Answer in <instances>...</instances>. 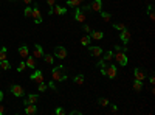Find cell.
<instances>
[{
	"mask_svg": "<svg viewBox=\"0 0 155 115\" xmlns=\"http://www.w3.org/2000/svg\"><path fill=\"white\" fill-rule=\"evenodd\" d=\"M48 87H51L53 90H56V86H54V83H50V84H48Z\"/></svg>",
	"mask_w": 155,
	"mask_h": 115,
	"instance_id": "40",
	"label": "cell"
},
{
	"mask_svg": "<svg viewBox=\"0 0 155 115\" xmlns=\"http://www.w3.org/2000/svg\"><path fill=\"white\" fill-rule=\"evenodd\" d=\"M30 79L34 83H37V84H40V83H43V75H42L40 70H34V73L30 76Z\"/></svg>",
	"mask_w": 155,
	"mask_h": 115,
	"instance_id": "5",
	"label": "cell"
},
{
	"mask_svg": "<svg viewBox=\"0 0 155 115\" xmlns=\"http://www.w3.org/2000/svg\"><path fill=\"white\" fill-rule=\"evenodd\" d=\"M37 100H39V96L37 95H36V93H31V95H28V98H26L25 101H23V104L26 106V104H30V103H37Z\"/></svg>",
	"mask_w": 155,
	"mask_h": 115,
	"instance_id": "16",
	"label": "cell"
},
{
	"mask_svg": "<svg viewBox=\"0 0 155 115\" xmlns=\"http://www.w3.org/2000/svg\"><path fill=\"white\" fill-rule=\"evenodd\" d=\"M43 61H45L47 64L53 65V62H54V56H53V55H43Z\"/></svg>",
	"mask_w": 155,
	"mask_h": 115,
	"instance_id": "25",
	"label": "cell"
},
{
	"mask_svg": "<svg viewBox=\"0 0 155 115\" xmlns=\"http://www.w3.org/2000/svg\"><path fill=\"white\" fill-rule=\"evenodd\" d=\"M88 53H90L92 56L99 58V56H103V48H101V47H90V45H88Z\"/></svg>",
	"mask_w": 155,
	"mask_h": 115,
	"instance_id": "10",
	"label": "cell"
},
{
	"mask_svg": "<svg viewBox=\"0 0 155 115\" xmlns=\"http://www.w3.org/2000/svg\"><path fill=\"white\" fill-rule=\"evenodd\" d=\"M25 62H26V68H28V67H30V68H34V67H36V58H34V56H28Z\"/></svg>",
	"mask_w": 155,
	"mask_h": 115,
	"instance_id": "18",
	"label": "cell"
},
{
	"mask_svg": "<svg viewBox=\"0 0 155 115\" xmlns=\"http://www.w3.org/2000/svg\"><path fill=\"white\" fill-rule=\"evenodd\" d=\"M113 26H115L116 30H120V31H123V30L126 28V25H124V23H120V22H118V23H113Z\"/></svg>",
	"mask_w": 155,
	"mask_h": 115,
	"instance_id": "34",
	"label": "cell"
},
{
	"mask_svg": "<svg viewBox=\"0 0 155 115\" xmlns=\"http://www.w3.org/2000/svg\"><path fill=\"white\" fill-rule=\"evenodd\" d=\"M133 90L135 92H141L143 90V81H140V79H133Z\"/></svg>",
	"mask_w": 155,
	"mask_h": 115,
	"instance_id": "19",
	"label": "cell"
},
{
	"mask_svg": "<svg viewBox=\"0 0 155 115\" xmlns=\"http://www.w3.org/2000/svg\"><path fill=\"white\" fill-rule=\"evenodd\" d=\"M22 2H23L25 5H30V3H31V0H22Z\"/></svg>",
	"mask_w": 155,
	"mask_h": 115,
	"instance_id": "42",
	"label": "cell"
},
{
	"mask_svg": "<svg viewBox=\"0 0 155 115\" xmlns=\"http://www.w3.org/2000/svg\"><path fill=\"white\" fill-rule=\"evenodd\" d=\"M90 10L96 11V13H101L103 11V2L101 0H93V3L90 5Z\"/></svg>",
	"mask_w": 155,
	"mask_h": 115,
	"instance_id": "9",
	"label": "cell"
},
{
	"mask_svg": "<svg viewBox=\"0 0 155 115\" xmlns=\"http://www.w3.org/2000/svg\"><path fill=\"white\" fill-rule=\"evenodd\" d=\"M3 100V92H0V101Z\"/></svg>",
	"mask_w": 155,
	"mask_h": 115,
	"instance_id": "43",
	"label": "cell"
},
{
	"mask_svg": "<svg viewBox=\"0 0 155 115\" xmlns=\"http://www.w3.org/2000/svg\"><path fill=\"white\" fill-rule=\"evenodd\" d=\"M53 14H58V16H62V14H65L67 13V8H64V6H59V5H54L53 8Z\"/></svg>",
	"mask_w": 155,
	"mask_h": 115,
	"instance_id": "14",
	"label": "cell"
},
{
	"mask_svg": "<svg viewBox=\"0 0 155 115\" xmlns=\"http://www.w3.org/2000/svg\"><path fill=\"white\" fill-rule=\"evenodd\" d=\"M6 59V47H2L0 48V61Z\"/></svg>",
	"mask_w": 155,
	"mask_h": 115,
	"instance_id": "32",
	"label": "cell"
},
{
	"mask_svg": "<svg viewBox=\"0 0 155 115\" xmlns=\"http://www.w3.org/2000/svg\"><path fill=\"white\" fill-rule=\"evenodd\" d=\"M10 90L13 92V95H14V96H17V98H20V96H23V93H25L23 87H22L20 84H11Z\"/></svg>",
	"mask_w": 155,
	"mask_h": 115,
	"instance_id": "3",
	"label": "cell"
},
{
	"mask_svg": "<svg viewBox=\"0 0 155 115\" xmlns=\"http://www.w3.org/2000/svg\"><path fill=\"white\" fill-rule=\"evenodd\" d=\"M47 87H48V86L45 84V83H40V84L37 86V90H39V92H45V90H47Z\"/></svg>",
	"mask_w": 155,
	"mask_h": 115,
	"instance_id": "33",
	"label": "cell"
},
{
	"mask_svg": "<svg viewBox=\"0 0 155 115\" xmlns=\"http://www.w3.org/2000/svg\"><path fill=\"white\" fill-rule=\"evenodd\" d=\"M3 113H5V107H3L2 104H0V115H3Z\"/></svg>",
	"mask_w": 155,
	"mask_h": 115,
	"instance_id": "39",
	"label": "cell"
},
{
	"mask_svg": "<svg viewBox=\"0 0 155 115\" xmlns=\"http://www.w3.org/2000/svg\"><path fill=\"white\" fill-rule=\"evenodd\" d=\"M11 64H10V61L8 59H3V61H0V70H10Z\"/></svg>",
	"mask_w": 155,
	"mask_h": 115,
	"instance_id": "22",
	"label": "cell"
},
{
	"mask_svg": "<svg viewBox=\"0 0 155 115\" xmlns=\"http://www.w3.org/2000/svg\"><path fill=\"white\" fill-rule=\"evenodd\" d=\"M98 103H99V106H103V107H104V106H109V100L104 98V96H101V98L98 100Z\"/></svg>",
	"mask_w": 155,
	"mask_h": 115,
	"instance_id": "31",
	"label": "cell"
},
{
	"mask_svg": "<svg viewBox=\"0 0 155 115\" xmlns=\"http://www.w3.org/2000/svg\"><path fill=\"white\" fill-rule=\"evenodd\" d=\"M51 76H53V81H54V83H61V81H65V79H67L65 67H64V65H59V67H53V70H51Z\"/></svg>",
	"mask_w": 155,
	"mask_h": 115,
	"instance_id": "1",
	"label": "cell"
},
{
	"mask_svg": "<svg viewBox=\"0 0 155 115\" xmlns=\"http://www.w3.org/2000/svg\"><path fill=\"white\" fill-rule=\"evenodd\" d=\"M47 5H48L50 8H53L54 5H56V0H47Z\"/></svg>",
	"mask_w": 155,
	"mask_h": 115,
	"instance_id": "37",
	"label": "cell"
},
{
	"mask_svg": "<svg viewBox=\"0 0 155 115\" xmlns=\"http://www.w3.org/2000/svg\"><path fill=\"white\" fill-rule=\"evenodd\" d=\"M36 112H37V107H36L34 103H30V104L25 106V113H26V115H33V113H36Z\"/></svg>",
	"mask_w": 155,
	"mask_h": 115,
	"instance_id": "13",
	"label": "cell"
},
{
	"mask_svg": "<svg viewBox=\"0 0 155 115\" xmlns=\"http://www.w3.org/2000/svg\"><path fill=\"white\" fill-rule=\"evenodd\" d=\"M54 56L59 58V59H65L67 58V48L62 47V45L56 47V48H54Z\"/></svg>",
	"mask_w": 155,
	"mask_h": 115,
	"instance_id": "4",
	"label": "cell"
},
{
	"mask_svg": "<svg viewBox=\"0 0 155 115\" xmlns=\"http://www.w3.org/2000/svg\"><path fill=\"white\" fill-rule=\"evenodd\" d=\"M67 5L71 8H78V6L82 5V0H67Z\"/></svg>",
	"mask_w": 155,
	"mask_h": 115,
	"instance_id": "21",
	"label": "cell"
},
{
	"mask_svg": "<svg viewBox=\"0 0 155 115\" xmlns=\"http://www.w3.org/2000/svg\"><path fill=\"white\" fill-rule=\"evenodd\" d=\"M130 38H132V34H130V31L127 30V28H124V30L120 33V39H121V42H123V44L130 42Z\"/></svg>",
	"mask_w": 155,
	"mask_h": 115,
	"instance_id": "6",
	"label": "cell"
},
{
	"mask_svg": "<svg viewBox=\"0 0 155 115\" xmlns=\"http://www.w3.org/2000/svg\"><path fill=\"white\" fill-rule=\"evenodd\" d=\"M11 2H14V0H11Z\"/></svg>",
	"mask_w": 155,
	"mask_h": 115,
	"instance_id": "44",
	"label": "cell"
},
{
	"mask_svg": "<svg viewBox=\"0 0 155 115\" xmlns=\"http://www.w3.org/2000/svg\"><path fill=\"white\" fill-rule=\"evenodd\" d=\"M148 13H149V19H151V20H155V14H154V8H152L151 5L148 6Z\"/></svg>",
	"mask_w": 155,
	"mask_h": 115,
	"instance_id": "30",
	"label": "cell"
},
{
	"mask_svg": "<svg viewBox=\"0 0 155 115\" xmlns=\"http://www.w3.org/2000/svg\"><path fill=\"white\" fill-rule=\"evenodd\" d=\"M90 38L95 39V41H99V39L104 38V33L103 31H92V33H90Z\"/></svg>",
	"mask_w": 155,
	"mask_h": 115,
	"instance_id": "20",
	"label": "cell"
},
{
	"mask_svg": "<svg viewBox=\"0 0 155 115\" xmlns=\"http://www.w3.org/2000/svg\"><path fill=\"white\" fill-rule=\"evenodd\" d=\"M116 73H118V67H116V65H113V64H109L107 75H106V76H109V79H113V78L116 76Z\"/></svg>",
	"mask_w": 155,
	"mask_h": 115,
	"instance_id": "8",
	"label": "cell"
},
{
	"mask_svg": "<svg viewBox=\"0 0 155 115\" xmlns=\"http://www.w3.org/2000/svg\"><path fill=\"white\" fill-rule=\"evenodd\" d=\"M90 41H92V38H90L88 34H87V36H82V39H81V45H82V47H88L90 45Z\"/></svg>",
	"mask_w": 155,
	"mask_h": 115,
	"instance_id": "24",
	"label": "cell"
},
{
	"mask_svg": "<svg viewBox=\"0 0 155 115\" xmlns=\"http://www.w3.org/2000/svg\"><path fill=\"white\" fill-rule=\"evenodd\" d=\"M133 75H135V79H140V81H144V79H146V73L143 72L140 67H136L133 70Z\"/></svg>",
	"mask_w": 155,
	"mask_h": 115,
	"instance_id": "12",
	"label": "cell"
},
{
	"mask_svg": "<svg viewBox=\"0 0 155 115\" xmlns=\"http://www.w3.org/2000/svg\"><path fill=\"white\" fill-rule=\"evenodd\" d=\"M31 14H33V8L31 6H26L25 11H23V16L25 17H31Z\"/></svg>",
	"mask_w": 155,
	"mask_h": 115,
	"instance_id": "28",
	"label": "cell"
},
{
	"mask_svg": "<svg viewBox=\"0 0 155 115\" xmlns=\"http://www.w3.org/2000/svg\"><path fill=\"white\" fill-rule=\"evenodd\" d=\"M112 59H113V53L112 51H107L104 55V58H103V61H107V62H110Z\"/></svg>",
	"mask_w": 155,
	"mask_h": 115,
	"instance_id": "26",
	"label": "cell"
},
{
	"mask_svg": "<svg viewBox=\"0 0 155 115\" xmlns=\"http://www.w3.org/2000/svg\"><path fill=\"white\" fill-rule=\"evenodd\" d=\"M75 83L79 84V86L84 84V75H76V76H75Z\"/></svg>",
	"mask_w": 155,
	"mask_h": 115,
	"instance_id": "27",
	"label": "cell"
},
{
	"mask_svg": "<svg viewBox=\"0 0 155 115\" xmlns=\"http://www.w3.org/2000/svg\"><path fill=\"white\" fill-rule=\"evenodd\" d=\"M85 33H92V28H90V26L88 25H84V28H82Z\"/></svg>",
	"mask_w": 155,
	"mask_h": 115,
	"instance_id": "38",
	"label": "cell"
},
{
	"mask_svg": "<svg viewBox=\"0 0 155 115\" xmlns=\"http://www.w3.org/2000/svg\"><path fill=\"white\" fill-rule=\"evenodd\" d=\"M75 19H76V22H81V23H84V20H85V14H84V11L81 10L79 6L76 8V13H75Z\"/></svg>",
	"mask_w": 155,
	"mask_h": 115,
	"instance_id": "11",
	"label": "cell"
},
{
	"mask_svg": "<svg viewBox=\"0 0 155 115\" xmlns=\"http://www.w3.org/2000/svg\"><path fill=\"white\" fill-rule=\"evenodd\" d=\"M19 55H20L23 59L28 58V56H30V50H28V47H26V45H20V47H19Z\"/></svg>",
	"mask_w": 155,
	"mask_h": 115,
	"instance_id": "15",
	"label": "cell"
},
{
	"mask_svg": "<svg viewBox=\"0 0 155 115\" xmlns=\"http://www.w3.org/2000/svg\"><path fill=\"white\" fill-rule=\"evenodd\" d=\"M99 67H101V73L107 75V68H109V62H107V61H101V62H99Z\"/></svg>",
	"mask_w": 155,
	"mask_h": 115,
	"instance_id": "23",
	"label": "cell"
},
{
	"mask_svg": "<svg viewBox=\"0 0 155 115\" xmlns=\"http://www.w3.org/2000/svg\"><path fill=\"white\" fill-rule=\"evenodd\" d=\"M112 112H113V113L118 112V107H116V106H112Z\"/></svg>",
	"mask_w": 155,
	"mask_h": 115,
	"instance_id": "41",
	"label": "cell"
},
{
	"mask_svg": "<svg viewBox=\"0 0 155 115\" xmlns=\"http://www.w3.org/2000/svg\"><path fill=\"white\" fill-rule=\"evenodd\" d=\"M25 68H26V62H23V61H22V62L19 64V67H17V72H23Z\"/></svg>",
	"mask_w": 155,
	"mask_h": 115,
	"instance_id": "35",
	"label": "cell"
},
{
	"mask_svg": "<svg viewBox=\"0 0 155 115\" xmlns=\"http://www.w3.org/2000/svg\"><path fill=\"white\" fill-rule=\"evenodd\" d=\"M31 17H34V22L36 23H42V14H40V10H39V6H34L33 8V14H31Z\"/></svg>",
	"mask_w": 155,
	"mask_h": 115,
	"instance_id": "7",
	"label": "cell"
},
{
	"mask_svg": "<svg viewBox=\"0 0 155 115\" xmlns=\"http://www.w3.org/2000/svg\"><path fill=\"white\" fill-rule=\"evenodd\" d=\"M113 58H115V61H116V62L118 64H120L121 67H124L126 64H127V61H129V59H127V56H126V53L124 51H116V53H113Z\"/></svg>",
	"mask_w": 155,
	"mask_h": 115,
	"instance_id": "2",
	"label": "cell"
},
{
	"mask_svg": "<svg viewBox=\"0 0 155 115\" xmlns=\"http://www.w3.org/2000/svg\"><path fill=\"white\" fill-rule=\"evenodd\" d=\"M54 113H56V115H64V113H67L65 110H64L62 107H58L56 110H54Z\"/></svg>",
	"mask_w": 155,
	"mask_h": 115,
	"instance_id": "36",
	"label": "cell"
},
{
	"mask_svg": "<svg viewBox=\"0 0 155 115\" xmlns=\"http://www.w3.org/2000/svg\"><path fill=\"white\" fill-rule=\"evenodd\" d=\"M101 16H103V20H104V22H109V20L112 19L110 13H104V11H101Z\"/></svg>",
	"mask_w": 155,
	"mask_h": 115,
	"instance_id": "29",
	"label": "cell"
},
{
	"mask_svg": "<svg viewBox=\"0 0 155 115\" xmlns=\"http://www.w3.org/2000/svg\"><path fill=\"white\" fill-rule=\"evenodd\" d=\"M34 58H43V50L39 44H36L34 45Z\"/></svg>",
	"mask_w": 155,
	"mask_h": 115,
	"instance_id": "17",
	"label": "cell"
}]
</instances>
